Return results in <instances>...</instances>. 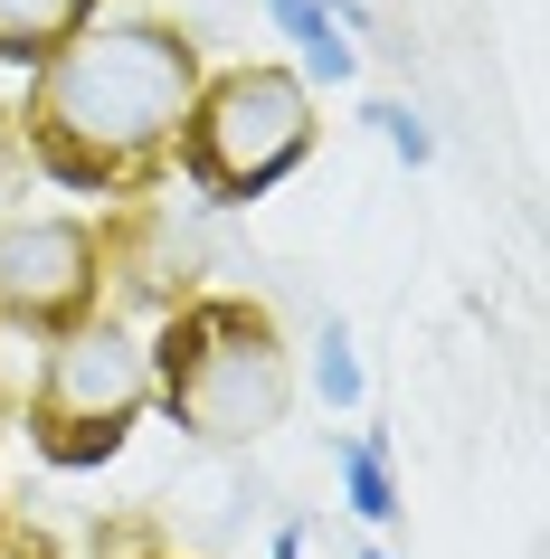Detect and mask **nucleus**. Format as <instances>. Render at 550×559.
I'll list each match as a JSON object with an SVG mask.
<instances>
[{
    "label": "nucleus",
    "instance_id": "nucleus-1",
    "mask_svg": "<svg viewBox=\"0 0 550 559\" xmlns=\"http://www.w3.org/2000/svg\"><path fill=\"white\" fill-rule=\"evenodd\" d=\"M190 86H200V58L180 29H152V20L77 29L58 58H38V133L58 171L115 180L190 123Z\"/></svg>",
    "mask_w": 550,
    "mask_h": 559
},
{
    "label": "nucleus",
    "instance_id": "nucleus-2",
    "mask_svg": "<svg viewBox=\"0 0 550 559\" xmlns=\"http://www.w3.org/2000/svg\"><path fill=\"white\" fill-rule=\"evenodd\" d=\"M152 399L209 445L266 437L285 417V399H294L276 323L247 313V304H190V313H172L162 352H152Z\"/></svg>",
    "mask_w": 550,
    "mask_h": 559
},
{
    "label": "nucleus",
    "instance_id": "nucleus-3",
    "mask_svg": "<svg viewBox=\"0 0 550 559\" xmlns=\"http://www.w3.org/2000/svg\"><path fill=\"white\" fill-rule=\"evenodd\" d=\"M314 143V95L285 67H237L209 86V105H190V171L229 200H257L266 180H285Z\"/></svg>",
    "mask_w": 550,
    "mask_h": 559
},
{
    "label": "nucleus",
    "instance_id": "nucleus-4",
    "mask_svg": "<svg viewBox=\"0 0 550 559\" xmlns=\"http://www.w3.org/2000/svg\"><path fill=\"white\" fill-rule=\"evenodd\" d=\"M143 399H152V352L124 323H77L58 352L38 360V427H48L58 465L115 455L124 427L143 417Z\"/></svg>",
    "mask_w": 550,
    "mask_h": 559
},
{
    "label": "nucleus",
    "instance_id": "nucleus-5",
    "mask_svg": "<svg viewBox=\"0 0 550 559\" xmlns=\"http://www.w3.org/2000/svg\"><path fill=\"white\" fill-rule=\"evenodd\" d=\"M95 295V237L77 218H10L0 228V313L10 323H58Z\"/></svg>",
    "mask_w": 550,
    "mask_h": 559
},
{
    "label": "nucleus",
    "instance_id": "nucleus-6",
    "mask_svg": "<svg viewBox=\"0 0 550 559\" xmlns=\"http://www.w3.org/2000/svg\"><path fill=\"white\" fill-rule=\"evenodd\" d=\"M86 29V0H0V58H58Z\"/></svg>",
    "mask_w": 550,
    "mask_h": 559
},
{
    "label": "nucleus",
    "instance_id": "nucleus-7",
    "mask_svg": "<svg viewBox=\"0 0 550 559\" xmlns=\"http://www.w3.org/2000/svg\"><path fill=\"white\" fill-rule=\"evenodd\" d=\"M266 20H276L294 48H304V67H314V76H332V86H351V76H361V48H351L332 20H323L314 0H266Z\"/></svg>",
    "mask_w": 550,
    "mask_h": 559
},
{
    "label": "nucleus",
    "instance_id": "nucleus-8",
    "mask_svg": "<svg viewBox=\"0 0 550 559\" xmlns=\"http://www.w3.org/2000/svg\"><path fill=\"white\" fill-rule=\"evenodd\" d=\"M342 493L361 522H399V484H389V437H351L342 445Z\"/></svg>",
    "mask_w": 550,
    "mask_h": 559
},
{
    "label": "nucleus",
    "instance_id": "nucleus-9",
    "mask_svg": "<svg viewBox=\"0 0 550 559\" xmlns=\"http://www.w3.org/2000/svg\"><path fill=\"white\" fill-rule=\"evenodd\" d=\"M314 389L332 399V408H361V360H351V332L342 323L314 332Z\"/></svg>",
    "mask_w": 550,
    "mask_h": 559
},
{
    "label": "nucleus",
    "instance_id": "nucleus-10",
    "mask_svg": "<svg viewBox=\"0 0 550 559\" xmlns=\"http://www.w3.org/2000/svg\"><path fill=\"white\" fill-rule=\"evenodd\" d=\"M371 123H379V143L399 152L408 171H428V162H436V133H428L418 115H408V105H371Z\"/></svg>",
    "mask_w": 550,
    "mask_h": 559
},
{
    "label": "nucleus",
    "instance_id": "nucleus-11",
    "mask_svg": "<svg viewBox=\"0 0 550 559\" xmlns=\"http://www.w3.org/2000/svg\"><path fill=\"white\" fill-rule=\"evenodd\" d=\"M266 559H304V522H285V531H276V550H266Z\"/></svg>",
    "mask_w": 550,
    "mask_h": 559
},
{
    "label": "nucleus",
    "instance_id": "nucleus-12",
    "mask_svg": "<svg viewBox=\"0 0 550 559\" xmlns=\"http://www.w3.org/2000/svg\"><path fill=\"white\" fill-rule=\"evenodd\" d=\"M361 559H389V550H361Z\"/></svg>",
    "mask_w": 550,
    "mask_h": 559
}]
</instances>
